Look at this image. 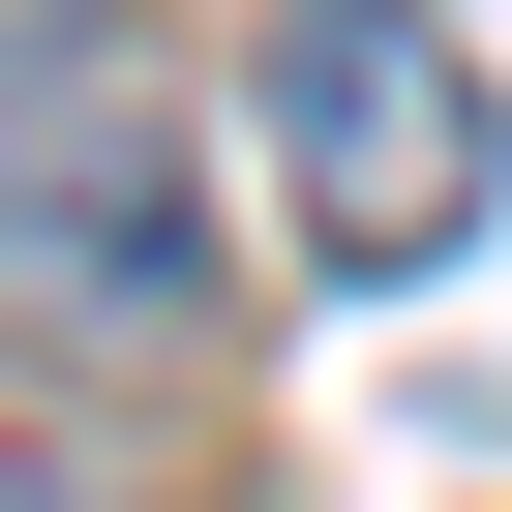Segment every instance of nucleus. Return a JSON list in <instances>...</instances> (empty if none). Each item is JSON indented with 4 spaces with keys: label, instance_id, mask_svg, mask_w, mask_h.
Returning a JSON list of instances; mask_svg holds the SVG:
<instances>
[{
    "label": "nucleus",
    "instance_id": "f257e3e1",
    "mask_svg": "<svg viewBox=\"0 0 512 512\" xmlns=\"http://www.w3.org/2000/svg\"><path fill=\"white\" fill-rule=\"evenodd\" d=\"M0 272L61 332H181L211 302V181H181V91L121 61V0L0 31Z\"/></svg>",
    "mask_w": 512,
    "mask_h": 512
},
{
    "label": "nucleus",
    "instance_id": "f03ea898",
    "mask_svg": "<svg viewBox=\"0 0 512 512\" xmlns=\"http://www.w3.org/2000/svg\"><path fill=\"white\" fill-rule=\"evenodd\" d=\"M272 211L392 302V272H452V241L512 211V91L422 31V0H302L272 31Z\"/></svg>",
    "mask_w": 512,
    "mask_h": 512
},
{
    "label": "nucleus",
    "instance_id": "7ed1b4c3",
    "mask_svg": "<svg viewBox=\"0 0 512 512\" xmlns=\"http://www.w3.org/2000/svg\"><path fill=\"white\" fill-rule=\"evenodd\" d=\"M0 512H91V482H61V452H0Z\"/></svg>",
    "mask_w": 512,
    "mask_h": 512
},
{
    "label": "nucleus",
    "instance_id": "20e7f679",
    "mask_svg": "<svg viewBox=\"0 0 512 512\" xmlns=\"http://www.w3.org/2000/svg\"><path fill=\"white\" fill-rule=\"evenodd\" d=\"M0 31H61V0H0Z\"/></svg>",
    "mask_w": 512,
    "mask_h": 512
}]
</instances>
